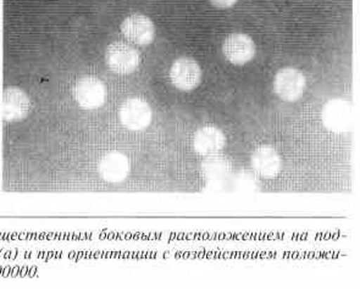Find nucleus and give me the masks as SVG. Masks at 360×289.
<instances>
[{
    "label": "nucleus",
    "mask_w": 360,
    "mask_h": 289,
    "mask_svg": "<svg viewBox=\"0 0 360 289\" xmlns=\"http://www.w3.org/2000/svg\"><path fill=\"white\" fill-rule=\"evenodd\" d=\"M250 167L260 179H276L281 172V155L270 144L259 146L250 155Z\"/></svg>",
    "instance_id": "9"
},
{
    "label": "nucleus",
    "mask_w": 360,
    "mask_h": 289,
    "mask_svg": "<svg viewBox=\"0 0 360 289\" xmlns=\"http://www.w3.org/2000/svg\"><path fill=\"white\" fill-rule=\"evenodd\" d=\"M105 63L112 72L126 76L139 70L141 56L132 44L117 41L106 48Z\"/></svg>",
    "instance_id": "1"
},
{
    "label": "nucleus",
    "mask_w": 360,
    "mask_h": 289,
    "mask_svg": "<svg viewBox=\"0 0 360 289\" xmlns=\"http://www.w3.org/2000/svg\"><path fill=\"white\" fill-rule=\"evenodd\" d=\"M170 81L176 89L191 92L202 82V68L192 58H180L174 61L170 69Z\"/></svg>",
    "instance_id": "7"
},
{
    "label": "nucleus",
    "mask_w": 360,
    "mask_h": 289,
    "mask_svg": "<svg viewBox=\"0 0 360 289\" xmlns=\"http://www.w3.org/2000/svg\"><path fill=\"white\" fill-rule=\"evenodd\" d=\"M307 79L303 72L295 68H283L274 78V92L283 101L295 103L304 94Z\"/></svg>",
    "instance_id": "4"
},
{
    "label": "nucleus",
    "mask_w": 360,
    "mask_h": 289,
    "mask_svg": "<svg viewBox=\"0 0 360 289\" xmlns=\"http://www.w3.org/2000/svg\"><path fill=\"white\" fill-rule=\"evenodd\" d=\"M226 136L217 126H203L194 134L192 148L198 155H217L226 147Z\"/></svg>",
    "instance_id": "12"
},
{
    "label": "nucleus",
    "mask_w": 360,
    "mask_h": 289,
    "mask_svg": "<svg viewBox=\"0 0 360 289\" xmlns=\"http://www.w3.org/2000/svg\"><path fill=\"white\" fill-rule=\"evenodd\" d=\"M222 53L231 64L245 65L255 59L257 53L253 38L245 33H232L222 43Z\"/></svg>",
    "instance_id": "10"
},
{
    "label": "nucleus",
    "mask_w": 360,
    "mask_h": 289,
    "mask_svg": "<svg viewBox=\"0 0 360 289\" xmlns=\"http://www.w3.org/2000/svg\"><path fill=\"white\" fill-rule=\"evenodd\" d=\"M238 0H210L214 6L220 8V9H227V8H231L233 5L237 3Z\"/></svg>",
    "instance_id": "14"
},
{
    "label": "nucleus",
    "mask_w": 360,
    "mask_h": 289,
    "mask_svg": "<svg viewBox=\"0 0 360 289\" xmlns=\"http://www.w3.org/2000/svg\"><path fill=\"white\" fill-rule=\"evenodd\" d=\"M74 98L84 110H97L105 103V86L99 78L84 76L75 84Z\"/></svg>",
    "instance_id": "5"
},
{
    "label": "nucleus",
    "mask_w": 360,
    "mask_h": 289,
    "mask_svg": "<svg viewBox=\"0 0 360 289\" xmlns=\"http://www.w3.org/2000/svg\"><path fill=\"white\" fill-rule=\"evenodd\" d=\"M32 101L22 88L10 86L3 93V119L5 122L18 124L27 119Z\"/></svg>",
    "instance_id": "6"
},
{
    "label": "nucleus",
    "mask_w": 360,
    "mask_h": 289,
    "mask_svg": "<svg viewBox=\"0 0 360 289\" xmlns=\"http://www.w3.org/2000/svg\"><path fill=\"white\" fill-rule=\"evenodd\" d=\"M323 126L333 134H346L351 131L354 121V110L351 101L336 98L328 101L321 110Z\"/></svg>",
    "instance_id": "2"
},
{
    "label": "nucleus",
    "mask_w": 360,
    "mask_h": 289,
    "mask_svg": "<svg viewBox=\"0 0 360 289\" xmlns=\"http://www.w3.org/2000/svg\"><path fill=\"white\" fill-rule=\"evenodd\" d=\"M119 117L125 129L134 132L144 131L152 124V108L143 98L132 96L121 104Z\"/></svg>",
    "instance_id": "3"
},
{
    "label": "nucleus",
    "mask_w": 360,
    "mask_h": 289,
    "mask_svg": "<svg viewBox=\"0 0 360 289\" xmlns=\"http://www.w3.org/2000/svg\"><path fill=\"white\" fill-rule=\"evenodd\" d=\"M98 174L108 184H121L129 179L131 162L124 153L110 150L98 161Z\"/></svg>",
    "instance_id": "8"
},
{
    "label": "nucleus",
    "mask_w": 360,
    "mask_h": 289,
    "mask_svg": "<svg viewBox=\"0 0 360 289\" xmlns=\"http://www.w3.org/2000/svg\"><path fill=\"white\" fill-rule=\"evenodd\" d=\"M121 33L136 46H149L155 37V26L148 16L132 14L121 23Z\"/></svg>",
    "instance_id": "11"
},
{
    "label": "nucleus",
    "mask_w": 360,
    "mask_h": 289,
    "mask_svg": "<svg viewBox=\"0 0 360 289\" xmlns=\"http://www.w3.org/2000/svg\"><path fill=\"white\" fill-rule=\"evenodd\" d=\"M231 171V162L227 160L224 156L217 155L208 156L205 160L202 162V174L204 179H224L225 176L230 174Z\"/></svg>",
    "instance_id": "13"
}]
</instances>
